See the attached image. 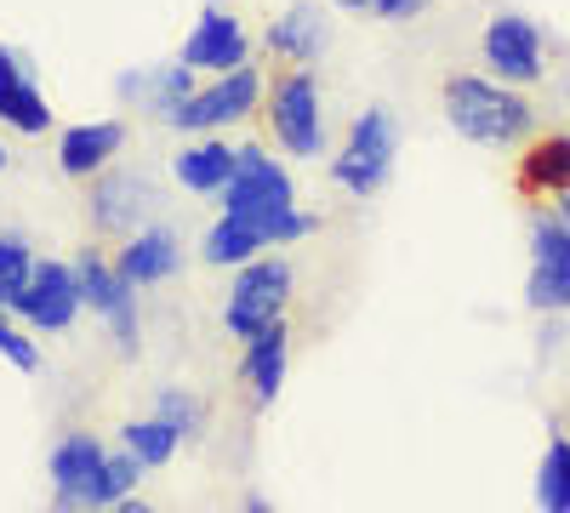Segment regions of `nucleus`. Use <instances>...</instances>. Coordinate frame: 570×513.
<instances>
[{
	"label": "nucleus",
	"instance_id": "nucleus-1",
	"mask_svg": "<svg viewBox=\"0 0 570 513\" xmlns=\"http://www.w3.org/2000/svg\"><path fill=\"white\" fill-rule=\"evenodd\" d=\"M223 211L263 228L268 246H292L314 228V217L292 206V177H285L274 166V155H263V149H240V166H234L228 189H223Z\"/></svg>",
	"mask_w": 570,
	"mask_h": 513
},
{
	"label": "nucleus",
	"instance_id": "nucleus-2",
	"mask_svg": "<svg viewBox=\"0 0 570 513\" xmlns=\"http://www.w3.org/2000/svg\"><path fill=\"white\" fill-rule=\"evenodd\" d=\"M445 115L462 137L473 144H491V149H508V144H525L531 126H537V109L519 98L508 86H491L480 75H451L445 80Z\"/></svg>",
	"mask_w": 570,
	"mask_h": 513
},
{
	"label": "nucleus",
	"instance_id": "nucleus-3",
	"mask_svg": "<svg viewBox=\"0 0 570 513\" xmlns=\"http://www.w3.org/2000/svg\"><path fill=\"white\" fill-rule=\"evenodd\" d=\"M285 297H292V268H285L279 257H252V263L240 268V279H234L228 308H223L228 337H246V343H252L263 325L279 319Z\"/></svg>",
	"mask_w": 570,
	"mask_h": 513
},
{
	"label": "nucleus",
	"instance_id": "nucleus-4",
	"mask_svg": "<svg viewBox=\"0 0 570 513\" xmlns=\"http://www.w3.org/2000/svg\"><path fill=\"white\" fill-rule=\"evenodd\" d=\"M389 166H394V120L383 109H365L348 131L337 166H331V177H337L348 195H371V189H383Z\"/></svg>",
	"mask_w": 570,
	"mask_h": 513
},
{
	"label": "nucleus",
	"instance_id": "nucleus-5",
	"mask_svg": "<svg viewBox=\"0 0 570 513\" xmlns=\"http://www.w3.org/2000/svg\"><path fill=\"white\" fill-rule=\"evenodd\" d=\"M268 120H274V137H279V144L292 149L297 160H320V155H325L320 86H314V75H308V69L285 75V80L274 86V109H268Z\"/></svg>",
	"mask_w": 570,
	"mask_h": 513
},
{
	"label": "nucleus",
	"instance_id": "nucleus-6",
	"mask_svg": "<svg viewBox=\"0 0 570 513\" xmlns=\"http://www.w3.org/2000/svg\"><path fill=\"white\" fill-rule=\"evenodd\" d=\"M525 303L542 314H564L570 308V228L548 211L531 223V286Z\"/></svg>",
	"mask_w": 570,
	"mask_h": 513
},
{
	"label": "nucleus",
	"instance_id": "nucleus-7",
	"mask_svg": "<svg viewBox=\"0 0 570 513\" xmlns=\"http://www.w3.org/2000/svg\"><path fill=\"white\" fill-rule=\"evenodd\" d=\"M257 91H263L257 69H234V75H223L217 86L195 91V98H183V103L166 115V126H177V131H212V126H228V120H240V115L257 109Z\"/></svg>",
	"mask_w": 570,
	"mask_h": 513
},
{
	"label": "nucleus",
	"instance_id": "nucleus-8",
	"mask_svg": "<svg viewBox=\"0 0 570 513\" xmlns=\"http://www.w3.org/2000/svg\"><path fill=\"white\" fill-rule=\"evenodd\" d=\"M75 274H80V297L91 303V314H98V319H109L115 343L120 348H137V286H131V279L120 268H109L98 251H86L75 263Z\"/></svg>",
	"mask_w": 570,
	"mask_h": 513
},
{
	"label": "nucleus",
	"instance_id": "nucleus-9",
	"mask_svg": "<svg viewBox=\"0 0 570 513\" xmlns=\"http://www.w3.org/2000/svg\"><path fill=\"white\" fill-rule=\"evenodd\" d=\"M80 274L75 268H63V263H35V274H29V286L18 292V314L35 325V332H63V325H75V314H80Z\"/></svg>",
	"mask_w": 570,
	"mask_h": 513
},
{
	"label": "nucleus",
	"instance_id": "nucleus-10",
	"mask_svg": "<svg viewBox=\"0 0 570 513\" xmlns=\"http://www.w3.org/2000/svg\"><path fill=\"white\" fill-rule=\"evenodd\" d=\"M485 63L502 80H513V86H531L542 75V34H537V23L513 18V12L491 18V29H485Z\"/></svg>",
	"mask_w": 570,
	"mask_h": 513
},
{
	"label": "nucleus",
	"instance_id": "nucleus-11",
	"mask_svg": "<svg viewBox=\"0 0 570 513\" xmlns=\"http://www.w3.org/2000/svg\"><path fill=\"white\" fill-rule=\"evenodd\" d=\"M183 63L188 69H212V75L246 69V29H240V18H228L223 7H206L195 34H188V46H183Z\"/></svg>",
	"mask_w": 570,
	"mask_h": 513
},
{
	"label": "nucleus",
	"instance_id": "nucleus-12",
	"mask_svg": "<svg viewBox=\"0 0 570 513\" xmlns=\"http://www.w3.org/2000/svg\"><path fill=\"white\" fill-rule=\"evenodd\" d=\"M109 451L91 440V434H69L58 451H52V485H58V502H80L91 507V485H98Z\"/></svg>",
	"mask_w": 570,
	"mask_h": 513
},
{
	"label": "nucleus",
	"instance_id": "nucleus-13",
	"mask_svg": "<svg viewBox=\"0 0 570 513\" xmlns=\"http://www.w3.org/2000/svg\"><path fill=\"white\" fill-rule=\"evenodd\" d=\"M0 120L18 126L23 137H40L46 126H52V109H46V98L35 91V80L23 75V63L0 46Z\"/></svg>",
	"mask_w": 570,
	"mask_h": 513
},
{
	"label": "nucleus",
	"instance_id": "nucleus-14",
	"mask_svg": "<svg viewBox=\"0 0 570 513\" xmlns=\"http://www.w3.org/2000/svg\"><path fill=\"white\" fill-rule=\"evenodd\" d=\"M126 144V126L120 120H91V126H69L63 144H58V166L69 177H91L98 166H109Z\"/></svg>",
	"mask_w": 570,
	"mask_h": 513
},
{
	"label": "nucleus",
	"instance_id": "nucleus-15",
	"mask_svg": "<svg viewBox=\"0 0 570 513\" xmlns=\"http://www.w3.org/2000/svg\"><path fill=\"white\" fill-rule=\"evenodd\" d=\"M115 268L131 279V286H155V279H166L177 268V235L171 228H137Z\"/></svg>",
	"mask_w": 570,
	"mask_h": 513
},
{
	"label": "nucleus",
	"instance_id": "nucleus-16",
	"mask_svg": "<svg viewBox=\"0 0 570 513\" xmlns=\"http://www.w3.org/2000/svg\"><path fill=\"white\" fill-rule=\"evenodd\" d=\"M234 166H240V149H228V144H195V149H183L171 160L177 182H183V189H195V195H223Z\"/></svg>",
	"mask_w": 570,
	"mask_h": 513
},
{
	"label": "nucleus",
	"instance_id": "nucleus-17",
	"mask_svg": "<svg viewBox=\"0 0 570 513\" xmlns=\"http://www.w3.org/2000/svg\"><path fill=\"white\" fill-rule=\"evenodd\" d=\"M246 383H252L257 405H274V394L285 383V319L263 325V332L246 343Z\"/></svg>",
	"mask_w": 570,
	"mask_h": 513
},
{
	"label": "nucleus",
	"instance_id": "nucleus-18",
	"mask_svg": "<svg viewBox=\"0 0 570 513\" xmlns=\"http://www.w3.org/2000/svg\"><path fill=\"white\" fill-rule=\"evenodd\" d=\"M519 189L537 195V200L570 189V137H542V144H531L525 166H519Z\"/></svg>",
	"mask_w": 570,
	"mask_h": 513
},
{
	"label": "nucleus",
	"instance_id": "nucleus-19",
	"mask_svg": "<svg viewBox=\"0 0 570 513\" xmlns=\"http://www.w3.org/2000/svg\"><path fill=\"white\" fill-rule=\"evenodd\" d=\"M263 246H268L263 228H252L246 217H228V211H223V223H212V235H206L200 251H206V263H217V268H228V263L246 268L252 257H263Z\"/></svg>",
	"mask_w": 570,
	"mask_h": 513
},
{
	"label": "nucleus",
	"instance_id": "nucleus-20",
	"mask_svg": "<svg viewBox=\"0 0 570 513\" xmlns=\"http://www.w3.org/2000/svg\"><path fill=\"white\" fill-rule=\"evenodd\" d=\"M142 206H149V182L142 177H104L98 189H91V217L104 228H126Z\"/></svg>",
	"mask_w": 570,
	"mask_h": 513
},
{
	"label": "nucleus",
	"instance_id": "nucleus-21",
	"mask_svg": "<svg viewBox=\"0 0 570 513\" xmlns=\"http://www.w3.org/2000/svg\"><path fill=\"white\" fill-rule=\"evenodd\" d=\"M320 40H325V23H320L314 7H292V12H285V18L268 29V46H274V52L297 58V63L320 58Z\"/></svg>",
	"mask_w": 570,
	"mask_h": 513
},
{
	"label": "nucleus",
	"instance_id": "nucleus-22",
	"mask_svg": "<svg viewBox=\"0 0 570 513\" xmlns=\"http://www.w3.org/2000/svg\"><path fill=\"white\" fill-rule=\"evenodd\" d=\"M120 440H126V451L142 462V468H166L183 434L166 423V416H149V423H126V428H120Z\"/></svg>",
	"mask_w": 570,
	"mask_h": 513
},
{
	"label": "nucleus",
	"instance_id": "nucleus-23",
	"mask_svg": "<svg viewBox=\"0 0 570 513\" xmlns=\"http://www.w3.org/2000/svg\"><path fill=\"white\" fill-rule=\"evenodd\" d=\"M537 502H542V513H570V440L564 434L548 440L542 474H537Z\"/></svg>",
	"mask_w": 570,
	"mask_h": 513
},
{
	"label": "nucleus",
	"instance_id": "nucleus-24",
	"mask_svg": "<svg viewBox=\"0 0 570 513\" xmlns=\"http://www.w3.org/2000/svg\"><path fill=\"white\" fill-rule=\"evenodd\" d=\"M137 474H142V462H137L131 451L109 456V462H104V474H98V485H91V507H115V502H126L131 485H137Z\"/></svg>",
	"mask_w": 570,
	"mask_h": 513
},
{
	"label": "nucleus",
	"instance_id": "nucleus-25",
	"mask_svg": "<svg viewBox=\"0 0 570 513\" xmlns=\"http://www.w3.org/2000/svg\"><path fill=\"white\" fill-rule=\"evenodd\" d=\"M29 274H35L29 240H23V235H0V286L12 292V303H18V292L29 286Z\"/></svg>",
	"mask_w": 570,
	"mask_h": 513
},
{
	"label": "nucleus",
	"instance_id": "nucleus-26",
	"mask_svg": "<svg viewBox=\"0 0 570 513\" xmlns=\"http://www.w3.org/2000/svg\"><path fill=\"white\" fill-rule=\"evenodd\" d=\"M0 354H7V359H12L18 371H35V359H40V354H35V343H29V337L18 332L12 319H0Z\"/></svg>",
	"mask_w": 570,
	"mask_h": 513
},
{
	"label": "nucleus",
	"instance_id": "nucleus-27",
	"mask_svg": "<svg viewBox=\"0 0 570 513\" xmlns=\"http://www.w3.org/2000/svg\"><path fill=\"white\" fill-rule=\"evenodd\" d=\"M160 416L177 428V434H195V423H200V411H195V399H183V394H166L160 399Z\"/></svg>",
	"mask_w": 570,
	"mask_h": 513
},
{
	"label": "nucleus",
	"instance_id": "nucleus-28",
	"mask_svg": "<svg viewBox=\"0 0 570 513\" xmlns=\"http://www.w3.org/2000/svg\"><path fill=\"white\" fill-rule=\"evenodd\" d=\"M422 12V0H376V18H411Z\"/></svg>",
	"mask_w": 570,
	"mask_h": 513
},
{
	"label": "nucleus",
	"instance_id": "nucleus-29",
	"mask_svg": "<svg viewBox=\"0 0 570 513\" xmlns=\"http://www.w3.org/2000/svg\"><path fill=\"white\" fill-rule=\"evenodd\" d=\"M115 513H155V507H149V502H131V496H126V502H115Z\"/></svg>",
	"mask_w": 570,
	"mask_h": 513
},
{
	"label": "nucleus",
	"instance_id": "nucleus-30",
	"mask_svg": "<svg viewBox=\"0 0 570 513\" xmlns=\"http://www.w3.org/2000/svg\"><path fill=\"white\" fill-rule=\"evenodd\" d=\"M337 7H348V12H365V7H371V12H376V0H337Z\"/></svg>",
	"mask_w": 570,
	"mask_h": 513
},
{
	"label": "nucleus",
	"instance_id": "nucleus-31",
	"mask_svg": "<svg viewBox=\"0 0 570 513\" xmlns=\"http://www.w3.org/2000/svg\"><path fill=\"white\" fill-rule=\"evenodd\" d=\"M246 513H274V507H268L263 496H252V502H246Z\"/></svg>",
	"mask_w": 570,
	"mask_h": 513
},
{
	"label": "nucleus",
	"instance_id": "nucleus-32",
	"mask_svg": "<svg viewBox=\"0 0 570 513\" xmlns=\"http://www.w3.org/2000/svg\"><path fill=\"white\" fill-rule=\"evenodd\" d=\"M0 171H7V149H0Z\"/></svg>",
	"mask_w": 570,
	"mask_h": 513
}]
</instances>
